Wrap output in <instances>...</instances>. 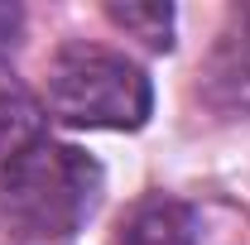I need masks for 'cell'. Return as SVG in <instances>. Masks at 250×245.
Here are the masks:
<instances>
[{
    "instance_id": "obj_1",
    "label": "cell",
    "mask_w": 250,
    "mask_h": 245,
    "mask_svg": "<svg viewBox=\"0 0 250 245\" xmlns=\"http://www.w3.org/2000/svg\"><path fill=\"white\" fill-rule=\"evenodd\" d=\"M101 197V163L77 144L34 140L0 163V231L15 241H67Z\"/></svg>"
},
{
    "instance_id": "obj_2",
    "label": "cell",
    "mask_w": 250,
    "mask_h": 245,
    "mask_svg": "<svg viewBox=\"0 0 250 245\" xmlns=\"http://www.w3.org/2000/svg\"><path fill=\"white\" fill-rule=\"evenodd\" d=\"M48 116L72 130H140L154 111V87L140 62L116 48L67 43L48 62Z\"/></svg>"
},
{
    "instance_id": "obj_3",
    "label": "cell",
    "mask_w": 250,
    "mask_h": 245,
    "mask_svg": "<svg viewBox=\"0 0 250 245\" xmlns=\"http://www.w3.org/2000/svg\"><path fill=\"white\" fill-rule=\"evenodd\" d=\"M197 77V92L217 116H250V5L226 15Z\"/></svg>"
},
{
    "instance_id": "obj_4",
    "label": "cell",
    "mask_w": 250,
    "mask_h": 245,
    "mask_svg": "<svg viewBox=\"0 0 250 245\" xmlns=\"http://www.w3.org/2000/svg\"><path fill=\"white\" fill-rule=\"evenodd\" d=\"M111 245H197V212L183 197L149 192L121 216Z\"/></svg>"
},
{
    "instance_id": "obj_5",
    "label": "cell",
    "mask_w": 250,
    "mask_h": 245,
    "mask_svg": "<svg viewBox=\"0 0 250 245\" xmlns=\"http://www.w3.org/2000/svg\"><path fill=\"white\" fill-rule=\"evenodd\" d=\"M34 140H43V106L39 96L0 72V163H10L20 149H29Z\"/></svg>"
},
{
    "instance_id": "obj_6",
    "label": "cell",
    "mask_w": 250,
    "mask_h": 245,
    "mask_svg": "<svg viewBox=\"0 0 250 245\" xmlns=\"http://www.w3.org/2000/svg\"><path fill=\"white\" fill-rule=\"evenodd\" d=\"M111 24H121L125 34H135L145 48L154 53H168L173 48V5H159V0H111L106 5Z\"/></svg>"
},
{
    "instance_id": "obj_7",
    "label": "cell",
    "mask_w": 250,
    "mask_h": 245,
    "mask_svg": "<svg viewBox=\"0 0 250 245\" xmlns=\"http://www.w3.org/2000/svg\"><path fill=\"white\" fill-rule=\"evenodd\" d=\"M20 34H24V10L0 0V58H10L20 48Z\"/></svg>"
}]
</instances>
